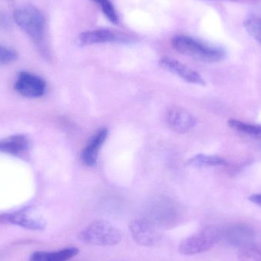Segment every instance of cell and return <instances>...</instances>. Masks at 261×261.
<instances>
[{
  "mask_svg": "<svg viewBox=\"0 0 261 261\" xmlns=\"http://www.w3.org/2000/svg\"><path fill=\"white\" fill-rule=\"evenodd\" d=\"M14 19L37 45L44 46L46 36V19L41 11L33 6L21 8L15 11Z\"/></svg>",
  "mask_w": 261,
  "mask_h": 261,
  "instance_id": "cell-2",
  "label": "cell"
},
{
  "mask_svg": "<svg viewBox=\"0 0 261 261\" xmlns=\"http://www.w3.org/2000/svg\"><path fill=\"white\" fill-rule=\"evenodd\" d=\"M0 222L17 225L32 231H43L46 227L45 221L36 214L32 208H23L15 213L2 215Z\"/></svg>",
  "mask_w": 261,
  "mask_h": 261,
  "instance_id": "cell-6",
  "label": "cell"
},
{
  "mask_svg": "<svg viewBox=\"0 0 261 261\" xmlns=\"http://www.w3.org/2000/svg\"><path fill=\"white\" fill-rule=\"evenodd\" d=\"M249 200L252 202L253 203L261 206V193L252 195L251 197H249Z\"/></svg>",
  "mask_w": 261,
  "mask_h": 261,
  "instance_id": "cell-21",
  "label": "cell"
},
{
  "mask_svg": "<svg viewBox=\"0 0 261 261\" xmlns=\"http://www.w3.org/2000/svg\"><path fill=\"white\" fill-rule=\"evenodd\" d=\"M79 250L76 248H67L55 252L35 251L32 254L30 261H67L77 255Z\"/></svg>",
  "mask_w": 261,
  "mask_h": 261,
  "instance_id": "cell-14",
  "label": "cell"
},
{
  "mask_svg": "<svg viewBox=\"0 0 261 261\" xmlns=\"http://www.w3.org/2000/svg\"><path fill=\"white\" fill-rule=\"evenodd\" d=\"M15 89L21 96L28 98H38L45 93L46 84L44 80L29 72L18 74Z\"/></svg>",
  "mask_w": 261,
  "mask_h": 261,
  "instance_id": "cell-8",
  "label": "cell"
},
{
  "mask_svg": "<svg viewBox=\"0 0 261 261\" xmlns=\"http://www.w3.org/2000/svg\"><path fill=\"white\" fill-rule=\"evenodd\" d=\"M133 38L123 32L110 29H95L83 32L78 36L77 44L81 47L106 43L130 44Z\"/></svg>",
  "mask_w": 261,
  "mask_h": 261,
  "instance_id": "cell-5",
  "label": "cell"
},
{
  "mask_svg": "<svg viewBox=\"0 0 261 261\" xmlns=\"http://www.w3.org/2000/svg\"><path fill=\"white\" fill-rule=\"evenodd\" d=\"M187 164L196 167H222L227 166V162L220 156L196 154L187 161Z\"/></svg>",
  "mask_w": 261,
  "mask_h": 261,
  "instance_id": "cell-15",
  "label": "cell"
},
{
  "mask_svg": "<svg viewBox=\"0 0 261 261\" xmlns=\"http://www.w3.org/2000/svg\"><path fill=\"white\" fill-rule=\"evenodd\" d=\"M239 257L241 261H261V244L254 242L240 248Z\"/></svg>",
  "mask_w": 261,
  "mask_h": 261,
  "instance_id": "cell-17",
  "label": "cell"
},
{
  "mask_svg": "<svg viewBox=\"0 0 261 261\" xmlns=\"http://www.w3.org/2000/svg\"><path fill=\"white\" fill-rule=\"evenodd\" d=\"M171 44L179 53L203 62H219L225 57L224 49L190 35H176L172 38Z\"/></svg>",
  "mask_w": 261,
  "mask_h": 261,
  "instance_id": "cell-1",
  "label": "cell"
},
{
  "mask_svg": "<svg viewBox=\"0 0 261 261\" xmlns=\"http://www.w3.org/2000/svg\"><path fill=\"white\" fill-rule=\"evenodd\" d=\"M79 239L89 245L114 246L122 242V234L110 222L96 220L80 233Z\"/></svg>",
  "mask_w": 261,
  "mask_h": 261,
  "instance_id": "cell-3",
  "label": "cell"
},
{
  "mask_svg": "<svg viewBox=\"0 0 261 261\" xmlns=\"http://www.w3.org/2000/svg\"><path fill=\"white\" fill-rule=\"evenodd\" d=\"M130 234L136 243L141 246L152 247L161 239V233L150 221L135 219L129 224Z\"/></svg>",
  "mask_w": 261,
  "mask_h": 261,
  "instance_id": "cell-7",
  "label": "cell"
},
{
  "mask_svg": "<svg viewBox=\"0 0 261 261\" xmlns=\"http://www.w3.org/2000/svg\"><path fill=\"white\" fill-rule=\"evenodd\" d=\"M16 59L17 53L15 50L0 44V64H10Z\"/></svg>",
  "mask_w": 261,
  "mask_h": 261,
  "instance_id": "cell-20",
  "label": "cell"
},
{
  "mask_svg": "<svg viewBox=\"0 0 261 261\" xmlns=\"http://www.w3.org/2000/svg\"><path fill=\"white\" fill-rule=\"evenodd\" d=\"M91 1H93V3H96L99 6L106 18L110 22L114 24H119V15L111 0H91Z\"/></svg>",
  "mask_w": 261,
  "mask_h": 261,
  "instance_id": "cell-18",
  "label": "cell"
},
{
  "mask_svg": "<svg viewBox=\"0 0 261 261\" xmlns=\"http://www.w3.org/2000/svg\"><path fill=\"white\" fill-rule=\"evenodd\" d=\"M256 232L254 228L245 224L230 225L222 229V239L234 247L243 248L255 242Z\"/></svg>",
  "mask_w": 261,
  "mask_h": 261,
  "instance_id": "cell-9",
  "label": "cell"
},
{
  "mask_svg": "<svg viewBox=\"0 0 261 261\" xmlns=\"http://www.w3.org/2000/svg\"><path fill=\"white\" fill-rule=\"evenodd\" d=\"M167 124L173 132L184 134L190 132L196 125V118L182 107H172L166 115Z\"/></svg>",
  "mask_w": 261,
  "mask_h": 261,
  "instance_id": "cell-11",
  "label": "cell"
},
{
  "mask_svg": "<svg viewBox=\"0 0 261 261\" xmlns=\"http://www.w3.org/2000/svg\"><path fill=\"white\" fill-rule=\"evenodd\" d=\"M222 239V228L213 225L206 226L184 239L179 250L184 255L201 254L212 249Z\"/></svg>",
  "mask_w": 261,
  "mask_h": 261,
  "instance_id": "cell-4",
  "label": "cell"
},
{
  "mask_svg": "<svg viewBox=\"0 0 261 261\" xmlns=\"http://www.w3.org/2000/svg\"><path fill=\"white\" fill-rule=\"evenodd\" d=\"M107 136H108V130L107 128H101L96 132L90 141L87 143L82 153L83 162L86 165L93 167L96 164L99 149L105 142Z\"/></svg>",
  "mask_w": 261,
  "mask_h": 261,
  "instance_id": "cell-12",
  "label": "cell"
},
{
  "mask_svg": "<svg viewBox=\"0 0 261 261\" xmlns=\"http://www.w3.org/2000/svg\"><path fill=\"white\" fill-rule=\"evenodd\" d=\"M228 125L231 129L236 132L245 134L252 138L261 139L260 125H253V124L246 123V122H241L233 119H230L228 121Z\"/></svg>",
  "mask_w": 261,
  "mask_h": 261,
  "instance_id": "cell-16",
  "label": "cell"
},
{
  "mask_svg": "<svg viewBox=\"0 0 261 261\" xmlns=\"http://www.w3.org/2000/svg\"><path fill=\"white\" fill-rule=\"evenodd\" d=\"M29 140L22 135H12L0 139V152L8 154L19 156L23 155L29 149Z\"/></svg>",
  "mask_w": 261,
  "mask_h": 261,
  "instance_id": "cell-13",
  "label": "cell"
},
{
  "mask_svg": "<svg viewBox=\"0 0 261 261\" xmlns=\"http://www.w3.org/2000/svg\"><path fill=\"white\" fill-rule=\"evenodd\" d=\"M159 64L164 70L179 76L187 82L197 85H205V81L199 73L176 60L164 57L160 60Z\"/></svg>",
  "mask_w": 261,
  "mask_h": 261,
  "instance_id": "cell-10",
  "label": "cell"
},
{
  "mask_svg": "<svg viewBox=\"0 0 261 261\" xmlns=\"http://www.w3.org/2000/svg\"><path fill=\"white\" fill-rule=\"evenodd\" d=\"M244 26L248 34L261 44V16L251 15L245 20Z\"/></svg>",
  "mask_w": 261,
  "mask_h": 261,
  "instance_id": "cell-19",
  "label": "cell"
}]
</instances>
